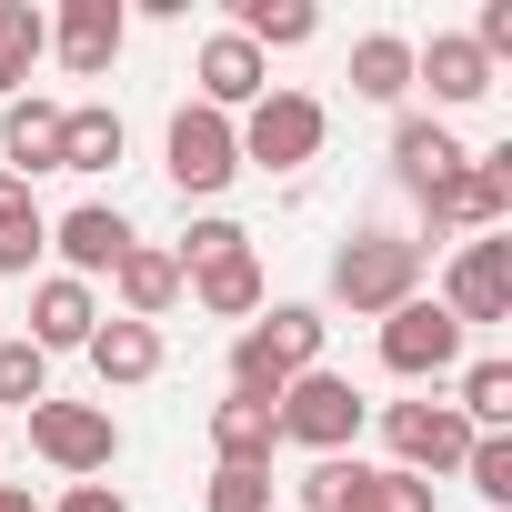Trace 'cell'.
Segmentation results:
<instances>
[{"instance_id": "cell-1", "label": "cell", "mask_w": 512, "mask_h": 512, "mask_svg": "<svg viewBox=\"0 0 512 512\" xmlns=\"http://www.w3.org/2000/svg\"><path fill=\"white\" fill-rule=\"evenodd\" d=\"M322 302H262L241 322V342H231V392H251V402H282V382H302L312 362H322Z\"/></svg>"}, {"instance_id": "cell-2", "label": "cell", "mask_w": 512, "mask_h": 512, "mask_svg": "<svg viewBox=\"0 0 512 512\" xmlns=\"http://www.w3.org/2000/svg\"><path fill=\"white\" fill-rule=\"evenodd\" d=\"M422 272H432V251H422L412 231H352V241L332 251V302H342L352 322H382L392 302L422 292Z\"/></svg>"}, {"instance_id": "cell-3", "label": "cell", "mask_w": 512, "mask_h": 512, "mask_svg": "<svg viewBox=\"0 0 512 512\" xmlns=\"http://www.w3.org/2000/svg\"><path fill=\"white\" fill-rule=\"evenodd\" d=\"M272 422H282V442L292 452H312V462H332V452H352L362 442V422H372V402L332 372V362H312L302 382H282V402H272Z\"/></svg>"}, {"instance_id": "cell-4", "label": "cell", "mask_w": 512, "mask_h": 512, "mask_svg": "<svg viewBox=\"0 0 512 512\" xmlns=\"http://www.w3.org/2000/svg\"><path fill=\"white\" fill-rule=\"evenodd\" d=\"M231 131H241V171H312L332 141V111L312 91H262Z\"/></svg>"}, {"instance_id": "cell-5", "label": "cell", "mask_w": 512, "mask_h": 512, "mask_svg": "<svg viewBox=\"0 0 512 512\" xmlns=\"http://www.w3.org/2000/svg\"><path fill=\"white\" fill-rule=\"evenodd\" d=\"M161 171H171V191H181V201H221V191L241 181V131H231L221 111L181 101V111H171V131H161Z\"/></svg>"}, {"instance_id": "cell-6", "label": "cell", "mask_w": 512, "mask_h": 512, "mask_svg": "<svg viewBox=\"0 0 512 512\" xmlns=\"http://www.w3.org/2000/svg\"><path fill=\"white\" fill-rule=\"evenodd\" d=\"M31 422V452L51 462V472H71V482H101L111 462H121V422H111V402H31L21 412Z\"/></svg>"}, {"instance_id": "cell-7", "label": "cell", "mask_w": 512, "mask_h": 512, "mask_svg": "<svg viewBox=\"0 0 512 512\" xmlns=\"http://www.w3.org/2000/svg\"><path fill=\"white\" fill-rule=\"evenodd\" d=\"M372 342H382V372H392V382H442V372H462V342H472V332H462L432 292H412V302L382 312Z\"/></svg>"}, {"instance_id": "cell-8", "label": "cell", "mask_w": 512, "mask_h": 512, "mask_svg": "<svg viewBox=\"0 0 512 512\" xmlns=\"http://www.w3.org/2000/svg\"><path fill=\"white\" fill-rule=\"evenodd\" d=\"M442 312H452L462 332H492V322H512V241H502V231H472V241H452Z\"/></svg>"}, {"instance_id": "cell-9", "label": "cell", "mask_w": 512, "mask_h": 512, "mask_svg": "<svg viewBox=\"0 0 512 512\" xmlns=\"http://www.w3.org/2000/svg\"><path fill=\"white\" fill-rule=\"evenodd\" d=\"M422 221H432V241H452V231H502V221H512V141H502V151H472L462 181H452L442 201H422Z\"/></svg>"}, {"instance_id": "cell-10", "label": "cell", "mask_w": 512, "mask_h": 512, "mask_svg": "<svg viewBox=\"0 0 512 512\" xmlns=\"http://www.w3.org/2000/svg\"><path fill=\"white\" fill-rule=\"evenodd\" d=\"M382 442H392V462L402 472H462V452H472V422L452 412V402H392L382 412Z\"/></svg>"}, {"instance_id": "cell-11", "label": "cell", "mask_w": 512, "mask_h": 512, "mask_svg": "<svg viewBox=\"0 0 512 512\" xmlns=\"http://www.w3.org/2000/svg\"><path fill=\"white\" fill-rule=\"evenodd\" d=\"M131 241H141V231H131L111 201H71V211L51 221V251H61V272H71V282H111Z\"/></svg>"}, {"instance_id": "cell-12", "label": "cell", "mask_w": 512, "mask_h": 512, "mask_svg": "<svg viewBox=\"0 0 512 512\" xmlns=\"http://www.w3.org/2000/svg\"><path fill=\"white\" fill-rule=\"evenodd\" d=\"M191 81H201V111H221V121H241L251 101L272 91V61L251 51L241 31H211V41L191 51Z\"/></svg>"}, {"instance_id": "cell-13", "label": "cell", "mask_w": 512, "mask_h": 512, "mask_svg": "<svg viewBox=\"0 0 512 512\" xmlns=\"http://www.w3.org/2000/svg\"><path fill=\"white\" fill-rule=\"evenodd\" d=\"M462 161H472V151H462V131H452V121H422V111H412V121H392V181H402L412 201H442V191L462 181Z\"/></svg>"}, {"instance_id": "cell-14", "label": "cell", "mask_w": 512, "mask_h": 512, "mask_svg": "<svg viewBox=\"0 0 512 512\" xmlns=\"http://www.w3.org/2000/svg\"><path fill=\"white\" fill-rule=\"evenodd\" d=\"M121 41H131V11H121V0H61V21H51V51H61L71 81H101V71L121 61Z\"/></svg>"}, {"instance_id": "cell-15", "label": "cell", "mask_w": 512, "mask_h": 512, "mask_svg": "<svg viewBox=\"0 0 512 512\" xmlns=\"http://www.w3.org/2000/svg\"><path fill=\"white\" fill-rule=\"evenodd\" d=\"M412 81L432 91V111H472V101H492V61L462 41V31H432V41H412Z\"/></svg>"}, {"instance_id": "cell-16", "label": "cell", "mask_w": 512, "mask_h": 512, "mask_svg": "<svg viewBox=\"0 0 512 512\" xmlns=\"http://www.w3.org/2000/svg\"><path fill=\"white\" fill-rule=\"evenodd\" d=\"M101 332V302H91V282H71V272H41L31 282V352H81Z\"/></svg>"}, {"instance_id": "cell-17", "label": "cell", "mask_w": 512, "mask_h": 512, "mask_svg": "<svg viewBox=\"0 0 512 512\" xmlns=\"http://www.w3.org/2000/svg\"><path fill=\"white\" fill-rule=\"evenodd\" d=\"M0 171H11V181L61 171V101H41V91L0 101Z\"/></svg>"}, {"instance_id": "cell-18", "label": "cell", "mask_w": 512, "mask_h": 512, "mask_svg": "<svg viewBox=\"0 0 512 512\" xmlns=\"http://www.w3.org/2000/svg\"><path fill=\"white\" fill-rule=\"evenodd\" d=\"M272 452H282L272 402H251V392L211 402V462H221V472H272Z\"/></svg>"}, {"instance_id": "cell-19", "label": "cell", "mask_w": 512, "mask_h": 512, "mask_svg": "<svg viewBox=\"0 0 512 512\" xmlns=\"http://www.w3.org/2000/svg\"><path fill=\"white\" fill-rule=\"evenodd\" d=\"M181 292L211 312V322H251V312H262V251H221V262H201V272H181Z\"/></svg>"}, {"instance_id": "cell-20", "label": "cell", "mask_w": 512, "mask_h": 512, "mask_svg": "<svg viewBox=\"0 0 512 512\" xmlns=\"http://www.w3.org/2000/svg\"><path fill=\"white\" fill-rule=\"evenodd\" d=\"M81 352H91L101 392H141V382L161 372V332H151V322H121V312H101V332H91Z\"/></svg>"}, {"instance_id": "cell-21", "label": "cell", "mask_w": 512, "mask_h": 512, "mask_svg": "<svg viewBox=\"0 0 512 512\" xmlns=\"http://www.w3.org/2000/svg\"><path fill=\"white\" fill-rule=\"evenodd\" d=\"M111 292H121V322H151V332H161V312L181 302V262H171L161 241H131L121 272H111Z\"/></svg>"}, {"instance_id": "cell-22", "label": "cell", "mask_w": 512, "mask_h": 512, "mask_svg": "<svg viewBox=\"0 0 512 512\" xmlns=\"http://www.w3.org/2000/svg\"><path fill=\"white\" fill-rule=\"evenodd\" d=\"M121 151H131V131H121V111H111V101H61V171L101 181Z\"/></svg>"}, {"instance_id": "cell-23", "label": "cell", "mask_w": 512, "mask_h": 512, "mask_svg": "<svg viewBox=\"0 0 512 512\" xmlns=\"http://www.w3.org/2000/svg\"><path fill=\"white\" fill-rule=\"evenodd\" d=\"M402 91H412V41H402V31H362V41H352V101L392 111Z\"/></svg>"}, {"instance_id": "cell-24", "label": "cell", "mask_w": 512, "mask_h": 512, "mask_svg": "<svg viewBox=\"0 0 512 512\" xmlns=\"http://www.w3.org/2000/svg\"><path fill=\"white\" fill-rule=\"evenodd\" d=\"M231 31L272 61V51H302V41L322 31V11H312V0H241V11H231Z\"/></svg>"}, {"instance_id": "cell-25", "label": "cell", "mask_w": 512, "mask_h": 512, "mask_svg": "<svg viewBox=\"0 0 512 512\" xmlns=\"http://www.w3.org/2000/svg\"><path fill=\"white\" fill-rule=\"evenodd\" d=\"M41 51H51V21L31 11V0H0V101H21V81L41 71Z\"/></svg>"}, {"instance_id": "cell-26", "label": "cell", "mask_w": 512, "mask_h": 512, "mask_svg": "<svg viewBox=\"0 0 512 512\" xmlns=\"http://www.w3.org/2000/svg\"><path fill=\"white\" fill-rule=\"evenodd\" d=\"M452 412H462L472 432H512V362H502V352L462 362V392H452Z\"/></svg>"}, {"instance_id": "cell-27", "label": "cell", "mask_w": 512, "mask_h": 512, "mask_svg": "<svg viewBox=\"0 0 512 512\" xmlns=\"http://www.w3.org/2000/svg\"><path fill=\"white\" fill-rule=\"evenodd\" d=\"M362 482H372V462H352V452H332V462H312L292 492H302V512H352L362 502Z\"/></svg>"}, {"instance_id": "cell-28", "label": "cell", "mask_w": 512, "mask_h": 512, "mask_svg": "<svg viewBox=\"0 0 512 512\" xmlns=\"http://www.w3.org/2000/svg\"><path fill=\"white\" fill-rule=\"evenodd\" d=\"M462 482H472L492 512H512V432H472V452H462Z\"/></svg>"}, {"instance_id": "cell-29", "label": "cell", "mask_w": 512, "mask_h": 512, "mask_svg": "<svg viewBox=\"0 0 512 512\" xmlns=\"http://www.w3.org/2000/svg\"><path fill=\"white\" fill-rule=\"evenodd\" d=\"M0 402H11V412L51 402V352H31V342H0Z\"/></svg>"}, {"instance_id": "cell-30", "label": "cell", "mask_w": 512, "mask_h": 512, "mask_svg": "<svg viewBox=\"0 0 512 512\" xmlns=\"http://www.w3.org/2000/svg\"><path fill=\"white\" fill-rule=\"evenodd\" d=\"M352 512H432V482L422 472H402V462H372V482H362V502Z\"/></svg>"}, {"instance_id": "cell-31", "label": "cell", "mask_w": 512, "mask_h": 512, "mask_svg": "<svg viewBox=\"0 0 512 512\" xmlns=\"http://www.w3.org/2000/svg\"><path fill=\"white\" fill-rule=\"evenodd\" d=\"M51 251V211H21V221H0V282H31V262Z\"/></svg>"}, {"instance_id": "cell-32", "label": "cell", "mask_w": 512, "mask_h": 512, "mask_svg": "<svg viewBox=\"0 0 512 512\" xmlns=\"http://www.w3.org/2000/svg\"><path fill=\"white\" fill-rule=\"evenodd\" d=\"M241 241H251V231H241L231 211H201V221L181 231V251H171V262H181V272H201V262H221V251H241Z\"/></svg>"}, {"instance_id": "cell-33", "label": "cell", "mask_w": 512, "mask_h": 512, "mask_svg": "<svg viewBox=\"0 0 512 512\" xmlns=\"http://www.w3.org/2000/svg\"><path fill=\"white\" fill-rule=\"evenodd\" d=\"M201 512H272V472H221V462H211Z\"/></svg>"}, {"instance_id": "cell-34", "label": "cell", "mask_w": 512, "mask_h": 512, "mask_svg": "<svg viewBox=\"0 0 512 512\" xmlns=\"http://www.w3.org/2000/svg\"><path fill=\"white\" fill-rule=\"evenodd\" d=\"M51 512H131V502H121V492H111V482H71V492H61V502H51Z\"/></svg>"}, {"instance_id": "cell-35", "label": "cell", "mask_w": 512, "mask_h": 512, "mask_svg": "<svg viewBox=\"0 0 512 512\" xmlns=\"http://www.w3.org/2000/svg\"><path fill=\"white\" fill-rule=\"evenodd\" d=\"M21 211H41V201H31V181H11V171H0V221H21Z\"/></svg>"}, {"instance_id": "cell-36", "label": "cell", "mask_w": 512, "mask_h": 512, "mask_svg": "<svg viewBox=\"0 0 512 512\" xmlns=\"http://www.w3.org/2000/svg\"><path fill=\"white\" fill-rule=\"evenodd\" d=\"M0 512H41V502H31V482H0Z\"/></svg>"}]
</instances>
